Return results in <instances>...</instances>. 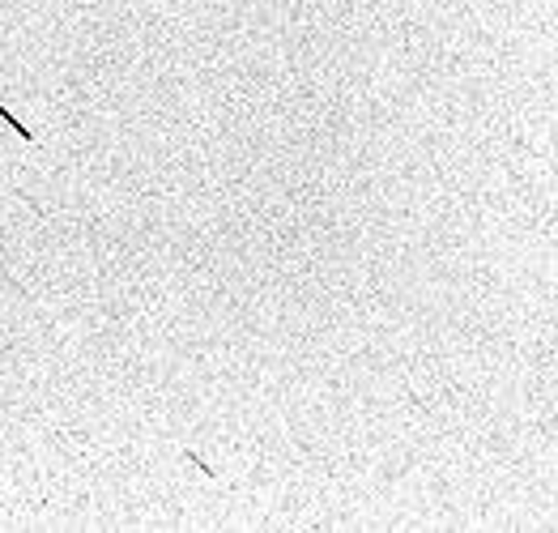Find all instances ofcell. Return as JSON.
Returning a JSON list of instances; mask_svg holds the SVG:
<instances>
[{"mask_svg":"<svg viewBox=\"0 0 558 533\" xmlns=\"http://www.w3.org/2000/svg\"><path fill=\"white\" fill-rule=\"evenodd\" d=\"M0 120H4V124H9V128H13V132L21 137V145H26V149H34V145H38V137H34V132H30V128H26L21 120H17V111H13L9 102H0Z\"/></svg>","mask_w":558,"mask_h":533,"instance_id":"obj_1","label":"cell"}]
</instances>
